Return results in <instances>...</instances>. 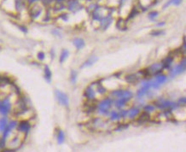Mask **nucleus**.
I'll list each match as a JSON object with an SVG mask.
<instances>
[{
    "instance_id": "1",
    "label": "nucleus",
    "mask_w": 186,
    "mask_h": 152,
    "mask_svg": "<svg viewBox=\"0 0 186 152\" xmlns=\"http://www.w3.org/2000/svg\"><path fill=\"white\" fill-rule=\"evenodd\" d=\"M113 106H114V99L108 95L98 101L96 104V110L102 115H109Z\"/></svg>"
},
{
    "instance_id": "2",
    "label": "nucleus",
    "mask_w": 186,
    "mask_h": 152,
    "mask_svg": "<svg viewBox=\"0 0 186 152\" xmlns=\"http://www.w3.org/2000/svg\"><path fill=\"white\" fill-rule=\"evenodd\" d=\"M109 96L110 98H113L114 100L119 99V98H125V99H128V100L131 101V99L135 97V94L129 89L118 87L116 89H113V90L109 91Z\"/></svg>"
},
{
    "instance_id": "3",
    "label": "nucleus",
    "mask_w": 186,
    "mask_h": 152,
    "mask_svg": "<svg viewBox=\"0 0 186 152\" xmlns=\"http://www.w3.org/2000/svg\"><path fill=\"white\" fill-rule=\"evenodd\" d=\"M163 66H162V63L161 62H155V63H153L152 64H150V66H148L145 69H144V75H143V77H154V76L157 75H160L161 73H163Z\"/></svg>"
},
{
    "instance_id": "4",
    "label": "nucleus",
    "mask_w": 186,
    "mask_h": 152,
    "mask_svg": "<svg viewBox=\"0 0 186 152\" xmlns=\"http://www.w3.org/2000/svg\"><path fill=\"white\" fill-rule=\"evenodd\" d=\"M168 76L163 73L154 76L153 78H150V87L151 90H157L161 86H163L165 83L167 81Z\"/></svg>"
},
{
    "instance_id": "5",
    "label": "nucleus",
    "mask_w": 186,
    "mask_h": 152,
    "mask_svg": "<svg viewBox=\"0 0 186 152\" xmlns=\"http://www.w3.org/2000/svg\"><path fill=\"white\" fill-rule=\"evenodd\" d=\"M185 71H186V59L182 60L179 63H178L174 67H172L168 71L167 76H169L170 78H174L178 75H181Z\"/></svg>"
},
{
    "instance_id": "6",
    "label": "nucleus",
    "mask_w": 186,
    "mask_h": 152,
    "mask_svg": "<svg viewBox=\"0 0 186 152\" xmlns=\"http://www.w3.org/2000/svg\"><path fill=\"white\" fill-rule=\"evenodd\" d=\"M154 104L157 109H172L177 106L175 103L165 98H157Z\"/></svg>"
},
{
    "instance_id": "7",
    "label": "nucleus",
    "mask_w": 186,
    "mask_h": 152,
    "mask_svg": "<svg viewBox=\"0 0 186 152\" xmlns=\"http://www.w3.org/2000/svg\"><path fill=\"white\" fill-rule=\"evenodd\" d=\"M54 94H55V99L57 100L59 104H61L63 107H68L69 106V98H68V96L66 92L56 89V90H55Z\"/></svg>"
},
{
    "instance_id": "8",
    "label": "nucleus",
    "mask_w": 186,
    "mask_h": 152,
    "mask_svg": "<svg viewBox=\"0 0 186 152\" xmlns=\"http://www.w3.org/2000/svg\"><path fill=\"white\" fill-rule=\"evenodd\" d=\"M83 95H84L85 98L87 99L88 101H91V102L97 99L98 93H97V91H96V88H95L93 82L85 88Z\"/></svg>"
},
{
    "instance_id": "9",
    "label": "nucleus",
    "mask_w": 186,
    "mask_h": 152,
    "mask_svg": "<svg viewBox=\"0 0 186 152\" xmlns=\"http://www.w3.org/2000/svg\"><path fill=\"white\" fill-rule=\"evenodd\" d=\"M12 109V102L10 98H4L0 100V113L2 115H8Z\"/></svg>"
},
{
    "instance_id": "10",
    "label": "nucleus",
    "mask_w": 186,
    "mask_h": 152,
    "mask_svg": "<svg viewBox=\"0 0 186 152\" xmlns=\"http://www.w3.org/2000/svg\"><path fill=\"white\" fill-rule=\"evenodd\" d=\"M43 14V6L38 3H35L32 4L30 11H29V15L33 19H38Z\"/></svg>"
},
{
    "instance_id": "11",
    "label": "nucleus",
    "mask_w": 186,
    "mask_h": 152,
    "mask_svg": "<svg viewBox=\"0 0 186 152\" xmlns=\"http://www.w3.org/2000/svg\"><path fill=\"white\" fill-rule=\"evenodd\" d=\"M66 7L72 12H76L81 9V4L78 0H68L67 1Z\"/></svg>"
},
{
    "instance_id": "12",
    "label": "nucleus",
    "mask_w": 186,
    "mask_h": 152,
    "mask_svg": "<svg viewBox=\"0 0 186 152\" xmlns=\"http://www.w3.org/2000/svg\"><path fill=\"white\" fill-rule=\"evenodd\" d=\"M98 61V57L97 56H91L89 58H87L81 65H80V68H90L91 66H93Z\"/></svg>"
},
{
    "instance_id": "13",
    "label": "nucleus",
    "mask_w": 186,
    "mask_h": 152,
    "mask_svg": "<svg viewBox=\"0 0 186 152\" xmlns=\"http://www.w3.org/2000/svg\"><path fill=\"white\" fill-rule=\"evenodd\" d=\"M161 63H162V66H163V68L165 69H170L173 66V56H171V55H168L166 56H165L164 58L161 61Z\"/></svg>"
},
{
    "instance_id": "14",
    "label": "nucleus",
    "mask_w": 186,
    "mask_h": 152,
    "mask_svg": "<svg viewBox=\"0 0 186 152\" xmlns=\"http://www.w3.org/2000/svg\"><path fill=\"white\" fill-rule=\"evenodd\" d=\"M17 128H18V130H19V132L23 133V134H26V133L28 132V130L30 129L29 122H28L27 120H23L20 121V122L18 123Z\"/></svg>"
},
{
    "instance_id": "15",
    "label": "nucleus",
    "mask_w": 186,
    "mask_h": 152,
    "mask_svg": "<svg viewBox=\"0 0 186 152\" xmlns=\"http://www.w3.org/2000/svg\"><path fill=\"white\" fill-rule=\"evenodd\" d=\"M44 78L47 83H49V84L51 83V81H52V71L48 65H44Z\"/></svg>"
},
{
    "instance_id": "16",
    "label": "nucleus",
    "mask_w": 186,
    "mask_h": 152,
    "mask_svg": "<svg viewBox=\"0 0 186 152\" xmlns=\"http://www.w3.org/2000/svg\"><path fill=\"white\" fill-rule=\"evenodd\" d=\"M141 113V110L138 107H131L129 109H127V117L130 119H134L138 117Z\"/></svg>"
},
{
    "instance_id": "17",
    "label": "nucleus",
    "mask_w": 186,
    "mask_h": 152,
    "mask_svg": "<svg viewBox=\"0 0 186 152\" xmlns=\"http://www.w3.org/2000/svg\"><path fill=\"white\" fill-rule=\"evenodd\" d=\"M73 44H74V46L75 47L77 51H80L86 46V42L81 38H75L73 40Z\"/></svg>"
},
{
    "instance_id": "18",
    "label": "nucleus",
    "mask_w": 186,
    "mask_h": 152,
    "mask_svg": "<svg viewBox=\"0 0 186 152\" xmlns=\"http://www.w3.org/2000/svg\"><path fill=\"white\" fill-rule=\"evenodd\" d=\"M68 57H69V51L67 50V49L62 50V51L60 53V56H59V63L61 64L64 63Z\"/></svg>"
},
{
    "instance_id": "19",
    "label": "nucleus",
    "mask_w": 186,
    "mask_h": 152,
    "mask_svg": "<svg viewBox=\"0 0 186 152\" xmlns=\"http://www.w3.org/2000/svg\"><path fill=\"white\" fill-rule=\"evenodd\" d=\"M125 80L127 83L129 84H133V83H136L139 80V76H138L135 74H132V75H128L125 77Z\"/></svg>"
},
{
    "instance_id": "20",
    "label": "nucleus",
    "mask_w": 186,
    "mask_h": 152,
    "mask_svg": "<svg viewBox=\"0 0 186 152\" xmlns=\"http://www.w3.org/2000/svg\"><path fill=\"white\" fill-rule=\"evenodd\" d=\"M21 138L19 136H15L14 138H12L10 142H9V144H11V148H16L18 147L20 144H21Z\"/></svg>"
},
{
    "instance_id": "21",
    "label": "nucleus",
    "mask_w": 186,
    "mask_h": 152,
    "mask_svg": "<svg viewBox=\"0 0 186 152\" xmlns=\"http://www.w3.org/2000/svg\"><path fill=\"white\" fill-rule=\"evenodd\" d=\"M78 80V72L74 69H72L69 74V81L72 85H75Z\"/></svg>"
},
{
    "instance_id": "22",
    "label": "nucleus",
    "mask_w": 186,
    "mask_h": 152,
    "mask_svg": "<svg viewBox=\"0 0 186 152\" xmlns=\"http://www.w3.org/2000/svg\"><path fill=\"white\" fill-rule=\"evenodd\" d=\"M182 1H183V0H168V1L164 5H163V9L167 8V7L170 6V5L178 6V5H179V4L182 3Z\"/></svg>"
},
{
    "instance_id": "23",
    "label": "nucleus",
    "mask_w": 186,
    "mask_h": 152,
    "mask_svg": "<svg viewBox=\"0 0 186 152\" xmlns=\"http://www.w3.org/2000/svg\"><path fill=\"white\" fill-rule=\"evenodd\" d=\"M155 109H156V107H155V105L154 103L153 104L152 103H148V104H146L143 107V112H145L147 114H150V113L153 112Z\"/></svg>"
},
{
    "instance_id": "24",
    "label": "nucleus",
    "mask_w": 186,
    "mask_h": 152,
    "mask_svg": "<svg viewBox=\"0 0 186 152\" xmlns=\"http://www.w3.org/2000/svg\"><path fill=\"white\" fill-rule=\"evenodd\" d=\"M7 126H8V122H7L6 118H4V117L1 118L0 119V132H4Z\"/></svg>"
},
{
    "instance_id": "25",
    "label": "nucleus",
    "mask_w": 186,
    "mask_h": 152,
    "mask_svg": "<svg viewBox=\"0 0 186 152\" xmlns=\"http://www.w3.org/2000/svg\"><path fill=\"white\" fill-rule=\"evenodd\" d=\"M158 15H159V12H158V11H152L149 13V15H148V17H149V19H150V20L154 21V20H155V19L158 17Z\"/></svg>"
},
{
    "instance_id": "26",
    "label": "nucleus",
    "mask_w": 186,
    "mask_h": 152,
    "mask_svg": "<svg viewBox=\"0 0 186 152\" xmlns=\"http://www.w3.org/2000/svg\"><path fill=\"white\" fill-rule=\"evenodd\" d=\"M64 139H65V135H64V132L62 130H60L58 132V134H57V141L59 144H62L64 142Z\"/></svg>"
},
{
    "instance_id": "27",
    "label": "nucleus",
    "mask_w": 186,
    "mask_h": 152,
    "mask_svg": "<svg viewBox=\"0 0 186 152\" xmlns=\"http://www.w3.org/2000/svg\"><path fill=\"white\" fill-rule=\"evenodd\" d=\"M163 33H164V31L161 30V28H159V29H155V30L152 31L151 32V35H153V36H161Z\"/></svg>"
},
{
    "instance_id": "28",
    "label": "nucleus",
    "mask_w": 186,
    "mask_h": 152,
    "mask_svg": "<svg viewBox=\"0 0 186 152\" xmlns=\"http://www.w3.org/2000/svg\"><path fill=\"white\" fill-rule=\"evenodd\" d=\"M37 58L39 62H43L45 59V53L44 51H39L38 55H37Z\"/></svg>"
},
{
    "instance_id": "29",
    "label": "nucleus",
    "mask_w": 186,
    "mask_h": 152,
    "mask_svg": "<svg viewBox=\"0 0 186 152\" xmlns=\"http://www.w3.org/2000/svg\"><path fill=\"white\" fill-rule=\"evenodd\" d=\"M178 103L181 104H186V97H183V98L178 99Z\"/></svg>"
},
{
    "instance_id": "30",
    "label": "nucleus",
    "mask_w": 186,
    "mask_h": 152,
    "mask_svg": "<svg viewBox=\"0 0 186 152\" xmlns=\"http://www.w3.org/2000/svg\"><path fill=\"white\" fill-rule=\"evenodd\" d=\"M180 51H181V52H182L183 54L186 55V43H185L183 45H182V47H181Z\"/></svg>"
},
{
    "instance_id": "31",
    "label": "nucleus",
    "mask_w": 186,
    "mask_h": 152,
    "mask_svg": "<svg viewBox=\"0 0 186 152\" xmlns=\"http://www.w3.org/2000/svg\"><path fill=\"white\" fill-rule=\"evenodd\" d=\"M39 0H27V2L28 3V4H35V3H37Z\"/></svg>"
},
{
    "instance_id": "32",
    "label": "nucleus",
    "mask_w": 186,
    "mask_h": 152,
    "mask_svg": "<svg viewBox=\"0 0 186 152\" xmlns=\"http://www.w3.org/2000/svg\"><path fill=\"white\" fill-rule=\"evenodd\" d=\"M164 25H165V22H158V23L156 24V26H157L159 28H161V27L162 26H164Z\"/></svg>"
},
{
    "instance_id": "33",
    "label": "nucleus",
    "mask_w": 186,
    "mask_h": 152,
    "mask_svg": "<svg viewBox=\"0 0 186 152\" xmlns=\"http://www.w3.org/2000/svg\"><path fill=\"white\" fill-rule=\"evenodd\" d=\"M53 1H55L56 4H63L67 0H53Z\"/></svg>"
}]
</instances>
